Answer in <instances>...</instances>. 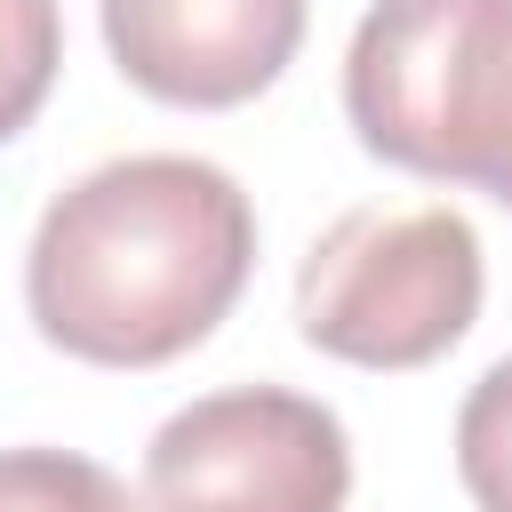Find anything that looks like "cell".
I'll return each mask as SVG.
<instances>
[{
  "label": "cell",
  "instance_id": "obj_1",
  "mask_svg": "<svg viewBox=\"0 0 512 512\" xmlns=\"http://www.w3.org/2000/svg\"><path fill=\"white\" fill-rule=\"evenodd\" d=\"M256 208L192 152H128L48 200L24 304L32 328L96 368H160L192 352L248 288Z\"/></svg>",
  "mask_w": 512,
  "mask_h": 512
},
{
  "label": "cell",
  "instance_id": "obj_2",
  "mask_svg": "<svg viewBox=\"0 0 512 512\" xmlns=\"http://www.w3.org/2000/svg\"><path fill=\"white\" fill-rule=\"evenodd\" d=\"M360 144L512 208V0H376L344 48Z\"/></svg>",
  "mask_w": 512,
  "mask_h": 512
},
{
  "label": "cell",
  "instance_id": "obj_3",
  "mask_svg": "<svg viewBox=\"0 0 512 512\" xmlns=\"http://www.w3.org/2000/svg\"><path fill=\"white\" fill-rule=\"evenodd\" d=\"M480 232L456 208H344L296 264V328L352 368H424L480 320Z\"/></svg>",
  "mask_w": 512,
  "mask_h": 512
},
{
  "label": "cell",
  "instance_id": "obj_4",
  "mask_svg": "<svg viewBox=\"0 0 512 512\" xmlns=\"http://www.w3.org/2000/svg\"><path fill=\"white\" fill-rule=\"evenodd\" d=\"M352 496V440L336 408L232 384L176 408L144 448V504L152 512H344Z\"/></svg>",
  "mask_w": 512,
  "mask_h": 512
},
{
  "label": "cell",
  "instance_id": "obj_5",
  "mask_svg": "<svg viewBox=\"0 0 512 512\" xmlns=\"http://www.w3.org/2000/svg\"><path fill=\"white\" fill-rule=\"evenodd\" d=\"M96 8L112 64L144 96L184 112H232L264 96L304 40V0H96Z\"/></svg>",
  "mask_w": 512,
  "mask_h": 512
},
{
  "label": "cell",
  "instance_id": "obj_6",
  "mask_svg": "<svg viewBox=\"0 0 512 512\" xmlns=\"http://www.w3.org/2000/svg\"><path fill=\"white\" fill-rule=\"evenodd\" d=\"M0 512H144L120 472L72 448H0Z\"/></svg>",
  "mask_w": 512,
  "mask_h": 512
},
{
  "label": "cell",
  "instance_id": "obj_7",
  "mask_svg": "<svg viewBox=\"0 0 512 512\" xmlns=\"http://www.w3.org/2000/svg\"><path fill=\"white\" fill-rule=\"evenodd\" d=\"M64 64V16L56 0H0V144L32 128Z\"/></svg>",
  "mask_w": 512,
  "mask_h": 512
},
{
  "label": "cell",
  "instance_id": "obj_8",
  "mask_svg": "<svg viewBox=\"0 0 512 512\" xmlns=\"http://www.w3.org/2000/svg\"><path fill=\"white\" fill-rule=\"evenodd\" d=\"M456 472L480 512H512V352L456 408Z\"/></svg>",
  "mask_w": 512,
  "mask_h": 512
}]
</instances>
